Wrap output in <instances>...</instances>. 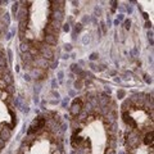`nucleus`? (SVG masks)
Returning <instances> with one entry per match:
<instances>
[{"label": "nucleus", "instance_id": "nucleus-1", "mask_svg": "<svg viewBox=\"0 0 154 154\" xmlns=\"http://www.w3.org/2000/svg\"><path fill=\"white\" fill-rule=\"evenodd\" d=\"M45 126V119L42 117H38L30 125V128H28V134H35L37 131H40L41 128H44Z\"/></svg>", "mask_w": 154, "mask_h": 154}, {"label": "nucleus", "instance_id": "nucleus-2", "mask_svg": "<svg viewBox=\"0 0 154 154\" xmlns=\"http://www.w3.org/2000/svg\"><path fill=\"white\" fill-rule=\"evenodd\" d=\"M82 105H84V103H82V100H81L80 98H77V99H75L73 102H72L71 108H69V112H71L72 117H76V116L80 114V112L82 110Z\"/></svg>", "mask_w": 154, "mask_h": 154}, {"label": "nucleus", "instance_id": "nucleus-3", "mask_svg": "<svg viewBox=\"0 0 154 154\" xmlns=\"http://www.w3.org/2000/svg\"><path fill=\"white\" fill-rule=\"evenodd\" d=\"M123 121L126 122V125H128V127L136 128V122H135V119L131 117V116H128L127 113H123Z\"/></svg>", "mask_w": 154, "mask_h": 154}, {"label": "nucleus", "instance_id": "nucleus-4", "mask_svg": "<svg viewBox=\"0 0 154 154\" xmlns=\"http://www.w3.org/2000/svg\"><path fill=\"white\" fill-rule=\"evenodd\" d=\"M153 136H154V134H153V131H150V132H148V134L145 135V139H144V143H145V145H148V146H150V148H153V144H154V140H153Z\"/></svg>", "mask_w": 154, "mask_h": 154}, {"label": "nucleus", "instance_id": "nucleus-5", "mask_svg": "<svg viewBox=\"0 0 154 154\" xmlns=\"http://www.w3.org/2000/svg\"><path fill=\"white\" fill-rule=\"evenodd\" d=\"M81 141H82V137L80 136V132H75V135L72 136V145L77 146V145H80Z\"/></svg>", "mask_w": 154, "mask_h": 154}, {"label": "nucleus", "instance_id": "nucleus-6", "mask_svg": "<svg viewBox=\"0 0 154 154\" xmlns=\"http://www.w3.org/2000/svg\"><path fill=\"white\" fill-rule=\"evenodd\" d=\"M53 154H62V153H60V150H58V149H55V150L53 152Z\"/></svg>", "mask_w": 154, "mask_h": 154}]
</instances>
